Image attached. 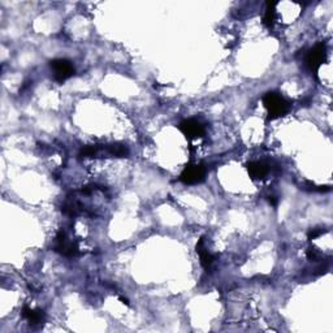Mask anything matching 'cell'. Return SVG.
<instances>
[{
	"label": "cell",
	"mask_w": 333,
	"mask_h": 333,
	"mask_svg": "<svg viewBox=\"0 0 333 333\" xmlns=\"http://www.w3.org/2000/svg\"><path fill=\"white\" fill-rule=\"evenodd\" d=\"M120 301L125 304H129V301H128L127 298H124V297H120Z\"/></svg>",
	"instance_id": "cell-14"
},
{
	"label": "cell",
	"mask_w": 333,
	"mask_h": 333,
	"mask_svg": "<svg viewBox=\"0 0 333 333\" xmlns=\"http://www.w3.org/2000/svg\"><path fill=\"white\" fill-rule=\"evenodd\" d=\"M55 251L64 256H76L78 255V246L76 242H70L66 239V234L63 229L59 230L56 234L55 242Z\"/></svg>",
	"instance_id": "cell-6"
},
{
	"label": "cell",
	"mask_w": 333,
	"mask_h": 333,
	"mask_svg": "<svg viewBox=\"0 0 333 333\" xmlns=\"http://www.w3.org/2000/svg\"><path fill=\"white\" fill-rule=\"evenodd\" d=\"M325 59H327V47L324 43H319L306 55V65L310 69V72L316 75L322 64L325 63Z\"/></svg>",
	"instance_id": "cell-3"
},
{
	"label": "cell",
	"mask_w": 333,
	"mask_h": 333,
	"mask_svg": "<svg viewBox=\"0 0 333 333\" xmlns=\"http://www.w3.org/2000/svg\"><path fill=\"white\" fill-rule=\"evenodd\" d=\"M270 203L272 204V206H277V199H276V197H270Z\"/></svg>",
	"instance_id": "cell-13"
},
{
	"label": "cell",
	"mask_w": 333,
	"mask_h": 333,
	"mask_svg": "<svg viewBox=\"0 0 333 333\" xmlns=\"http://www.w3.org/2000/svg\"><path fill=\"white\" fill-rule=\"evenodd\" d=\"M196 251L199 254L202 267L206 268V270H208V268H210V266L213 263V260H215V256H213L212 254L208 253V250L206 249V246H204L203 237H201V239L198 240V242H197Z\"/></svg>",
	"instance_id": "cell-8"
},
{
	"label": "cell",
	"mask_w": 333,
	"mask_h": 333,
	"mask_svg": "<svg viewBox=\"0 0 333 333\" xmlns=\"http://www.w3.org/2000/svg\"><path fill=\"white\" fill-rule=\"evenodd\" d=\"M263 104L267 109L270 120H275V118L285 116L290 109L289 102L277 92H267L263 97Z\"/></svg>",
	"instance_id": "cell-1"
},
{
	"label": "cell",
	"mask_w": 333,
	"mask_h": 333,
	"mask_svg": "<svg viewBox=\"0 0 333 333\" xmlns=\"http://www.w3.org/2000/svg\"><path fill=\"white\" fill-rule=\"evenodd\" d=\"M307 256H308V259H316V256H318V253H316V250L315 249H308Z\"/></svg>",
	"instance_id": "cell-12"
},
{
	"label": "cell",
	"mask_w": 333,
	"mask_h": 333,
	"mask_svg": "<svg viewBox=\"0 0 333 333\" xmlns=\"http://www.w3.org/2000/svg\"><path fill=\"white\" fill-rule=\"evenodd\" d=\"M325 230L324 229H313L308 232V240H315L318 239L319 235L324 234Z\"/></svg>",
	"instance_id": "cell-11"
},
{
	"label": "cell",
	"mask_w": 333,
	"mask_h": 333,
	"mask_svg": "<svg viewBox=\"0 0 333 333\" xmlns=\"http://www.w3.org/2000/svg\"><path fill=\"white\" fill-rule=\"evenodd\" d=\"M246 170L253 180H260V178H265L268 175L270 168L263 161H250V163L246 164Z\"/></svg>",
	"instance_id": "cell-7"
},
{
	"label": "cell",
	"mask_w": 333,
	"mask_h": 333,
	"mask_svg": "<svg viewBox=\"0 0 333 333\" xmlns=\"http://www.w3.org/2000/svg\"><path fill=\"white\" fill-rule=\"evenodd\" d=\"M206 167L203 164H187L180 175V180L185 185H197L206 178Z\"/></svg>",
	"instance_id": "cell-2"
},
{
	"label": "cell",
	"mask_w": 333,
	"mask_h": 333,
	"mask_svg": "<svg viewBox=\"0 0 333 333\" xmlns=\"http://www.w3.org/2000/svg\"><path fill=\"white\" fill-rule=\"evenodd\" d=\"M276 3L275 2H268L267 8H266L265 18H263V22L267 28H272L273 23H275L276 20V11H275Z\"/></svg>",
	"instance_id": "cell-10"
},
{
	"label": "cell",
	"mask_w": 333,
	"mask_h": 333,
	"mask_svg": "<svg viewBox=\"0 0 333 333\" xmlns=\"http://www.w3.org/2000/svg\"><path fill=\"white\" fill-rule=\"evenodd\" d=\"M50 66H51L52 72H54L55 81H58L60 83H63L64 81H66L75 75V66L66 59H55V60H51L50 61Z\"/></svg>",
	"instance_id": "cell-4"
},
{
	"label": "cell",
	"mask_w": 333,
	"mask_h": 333,
	"mask_svg": "<svg viewBox=\"0 0 333 333\" xmlns=\"http://www.w3.org/2000/svg\"><path fill=\"white\" fill-rule=\"evenodd\" d=\"M178 129L181 130V133L187 139H196V138L203 137L204 132H206L203 124L196 118H186V120L181 121L178 125Z\"/></svg>",
	"instance_id": "cell-5"
},
{
	"label": "cell",
	"mask_w": 333,
	"mask_h": 333,
	"mask_svg": "<svg viewBox=\"0 0 333 333\" xmlns=\"http://www.w3.org/2000/svg\"><path fill=\"white\" fill-rule=\"evenodd\" d=\"M22 316L29 322L30 325L42 324L44 322V314L42 310H33L29 306H23Z\"/></svg>",
	"instance_id": "cell-9"
}]
</instances>
